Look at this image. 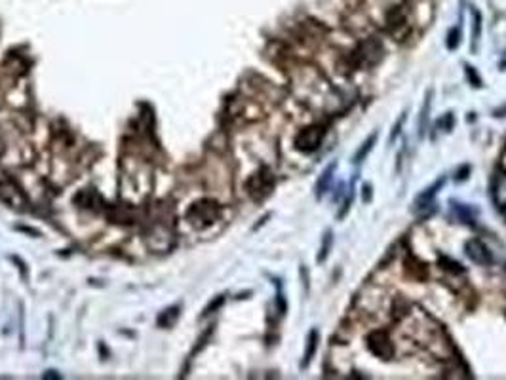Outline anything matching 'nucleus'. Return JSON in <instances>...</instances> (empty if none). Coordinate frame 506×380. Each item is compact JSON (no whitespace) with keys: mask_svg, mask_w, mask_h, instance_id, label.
Instances as JSON below:
<instances>
[{"mask_svg":"<svg viewBox=\"0 0 506 380\" xmlns=\"http://www.w3.org/2000/svg\"><path fill=\"white\" fill-rule=\"evenodd\" d=\"M221 215V207L213 200H200L187 212V221L194 228H207L213 225Z\"/></svg>","mask_w":506,"mask_h":380,"instance_id":"f257e3e1","label":"nucleus"},{"mask_svg":"<svg viewBox=\"0 0 506 380\" xmlns=\"http://www.w3.org/2000/svg\"><path fill=\"white\" fill-rule=\"evenodd\" d=\"M246 187H248V192H250L251 198L265 200L272 192V188H275V175L270 173L267 168L259 169L257 173L251 175Z\"/></svg>","mask_w":506,"mask_h":380,"instance_id":"f03ea898","label":"nucleus"},{"mask_svg":"<svg viewBox=\"0 0 506 380\" xmlns=\"http://www.w3.org/2000/svg\"><path fill=\"white\" fill-rule=\"evenodd\" d=\"M324 128L322 125H308V128H303V130L297 133L295 137V149L301 150V152H314V150L320 149L322 145V139H324Z\"/></svg>","mask_w":506,"mask_h":380,"instance_id":"7ed1b4c3","label":"nucleus"},{"mask_svg":"<svg viewBox=\"0 0 506 380\" xmlns=\"http://www.w3.org/2000/svg\"><path fill=\"white\" fill-rule=\"evenodd\" d=\"M368 348L379 360H390L394 355V344L385 331H371L368 335Z\"/></svg>","mask_w":506,"mask_h":380,"instance_id":"20e7f679","label":"nucleus"},{"mask_svg":"<svg viewBox=\"0 0 506 380\" xmlns=\"http://www.w3.org/2000/svg\"><path fill=\"white\" fill-rule=\"evenodd\" d=\"M0 200L10 207H16V209H23L27 206L25 194L21 192V188L13 181H10V179H2L0 181Z\"/></svg>","mask_w":506,"mask_h":380,"instance_id":"39448f33","label":"nucleus"},{"mask_svg":"<svg viewBox=\"0 0 506 380\" xmlns=\"http://www.w3.org/2000/svg\"><path fill=\"white\" fill-rule=\"evenodd\" d=\"M464 253H466L470 261L480 264V266H489V264L493 262V255H491L488 245L481 242V240H476V238H472V240L464 243Z\"/></svg>","mask_w":506,"mask_h":380,"instance_id":"423d86ee","label":"nucleus"},{"mask_svg":"<svg viewBox=\"0 0 506 380\" xmlns=\"http://www.w3.org/2000/svg\"><path fill=\"white\" fill-rule=\"evenodd\" d=\"M358 56H360V59H362L363 63H368V65H377V63L382 59V56H385V50H382L381 42H377L375 38H369V40H366V42L360 46Z\"/></svg>","mask_w":506,"mask_h":380,"instance_id":"0eeeda50","label":"nucleus"},{"mask_svg":"<svg viewBox=\"0 0 506 380\" xmlns=\"http://www.w3.org/2000/svg\"><path fill=\"white\" fill-rule=\"evenodd\" d=\"M445 185V177H440L432 187L425 188L423 192L415 198V202H413V206H415V209L417 212H421V209H426L428 206H434V198H436V194L440 192V188L444 187Z\"/></svg>","mask_w":506,"mask_h":380,"instance_id":"6e6552de","label":"nucleus"},{"mask_svg":"<svg viewBox=\"0 0 506 380\" xmlns=\"http://www.w3.org/2000/svg\"><path fill=\"white\" fill-rule=\"evenodd\" d=\"M335 168H337V164L332 162L327 168L322 171V175L318 177V183H316V198H322L330 187H332V181H333V173H335Z\"/></svg>","mask_w":506,"mask_h":380,"instance_id":"1a4fd4ad","label":"nucleus"},{"mask_svg":"<svg viewBox=\"0 0 506 380\" xmlns=\"http://www.w3.org/2000/svg\"><path fill=\"white\" fill-rule=\"evenodd\" d=\"M318 343H320L318 329H313L308 333V338H306V348H305V354H303V363H301V367L303 369L313 362L314 354H316V348H318Z\"/></svg>","mask_w":506,"mask_h":380,"instance_id":"9d476101","label":"nucleus"},{"mask_svg":"<svg viewBox=\"0 0 506 380\" xmlns=\"http://www.w3.org/2000/svg\"><path fill=\"white\" fill-rule=\"evenodd\" d=\"M377 137H379V133H377V131H373V133H371V135H369V137L366 139V141H363L362 147L358 149V152H356V154H354V158H352V162H354V164H362V162H363V158H366V156H368L369 152H371V149L375 147Z\"/></svg>","mask_w":506,"mask_h":380,"instance_id":"9b49d317","label":"nucleus"},{"mask_svg":"<svg viewBox=\"0 0 506 380\" xmlns=\"http://www.w3.org/2000/svg\"><path fill=\"white\" fill-rule=\"evenodd\" d=\"M332 243H333V232L327 231L324 234V240H322V247H320L318 257H316L318 264H322V262L327 259V255H330V250H332Z\"/></svg>","mask_w":506,"mask_h":380,"instance_id":"f8f14e48","label":"nucleus"},{"mask_svg":"<svg viewBox=\"0 0 506 380\" xmlns=\"http://www.w3.org/2000/svg\"><path fill=\"white\" fill-rule=\"evenodd\" d=\"M459 44H461V29H459V27H453V29L447 32L445 46H447V50L455 51L457 48H459Z\"/></svg>","mask_w":506,"mask_h":380,"instance_id":"ddd939ff","label":"nucleus"},{"mask_svg":"<svg viewBox=\"0 0 506 380\" xmlns=\"http://www.w3.org/2000/svg\"><path fill=\"white\" fill-rule=\"evenodd\" d=\"M464 73H466V78H469L470 86L472 87H481V78L478 75V71L472 67V65H464Z\"/></svg>","mask_w":506,"mask_h":380,"instance_id":"4468645a","label":"nucleus"},{"mask_svg":"<svg viewBox=\"0 0 506 380\" xmlns=\"http://www.w3.org/2000/svg\"><path fill=\"white\" fill-rule=\"evenodd\" d=\"M430 97H432V92H428V94H426L425 105H423V111H421V135H425L426 118H428V109H430Z\"/></svg>","mask_w":506,"mask_h":380,"instance_id":"2eb2a0df","label":"nucleus"},{"mask_svg":"<svg viewBox=\"0 0 506 380\" xmlns=\"http://www.w3.org/2000/svg\"><path fill=\"white\" fill-rule=\"evenodd\" d=\"M480 35H481V16L480 12H474V27H472V38H474V44L476 40H480ZM474 44H472V48H474Z\"/></svg>","mask_w":506,"mask_h":380,"instance_id":"dca6fc26","label":"nucleus"},{"mask_svg":"<svg viewBox=\"0 0 506 380\" xmlns=\"http://www.w3.org/2000/svg\"><path fill=\"white\" fill-rule=\"evenodd\" d=\"M404 122H406V114H404V116H402V120H398V122H396V125H394L392 135H390V143H394V139L398 137V133H400L402 124H404Z\"/></svg>","mask_w":506,"mask_h":380,"instance_id":"f3484780","label":"nucleus"},{"mask_svg":"<svg viewBox=\"0 0 506 380\" xmlns=\"http://www.w3.org/2000/svg\"><path fill=\"white\" fill-rule=\"evenodd\" d=\"M363 204H368L369 200H371V185H363Z\"/></svg>","mask_w":506,"mask_h":380,"instance_id":"a211bd4d","label":"nucleus"},{"mask_svg":"<svg viewBox=\"0 0 506 380\" xmlns=\"http://www.w3.org/2000/svg\"><path fill=\"white\" fill-rule=\"evenodd\" d=\"M499 67H500V69H502V71H505V69H506V56H505V57H502V59H500V63H499Z\"/></svg>","mask_w":506,"mask_h":380,"instance_id":"6ab92c4d","label":"nucleus"},{"mask_svg":"<svg viewBox=\"0 0 506 380\" xmlns=\"http://www.w3.org/2000/svg\"><path fill=\"white\" fill-rule=\"evenodd\" d=\"M502 217L506 219V206H502Z\"/></svg>","mask_w":506,"mask_h":380,"instance_id":"aec40b11","label":"nucleus"}]
</instances>
